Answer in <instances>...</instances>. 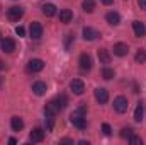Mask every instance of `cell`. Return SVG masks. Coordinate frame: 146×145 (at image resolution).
Listing matches in <instances>:
<instances>
[{"instance_id":"cell-20","label":"cell","mask_w":146,"mask_h":145,"mask_svg":"<svg viewBox=\"0 0 146 145\" xmlns=\"http://www.w3.org/2000/svg\"><path fill=\"white\" fill-rule=\"evenodd\" d=\"M143 114H145V108H143V104L139 103V104L136 106V109H134V121H136V123H141Z\"/></svg>"},{"instance_id":"cell-29","label":"cell","mask_w":146,"mask_h":145,"mask_svg":"<svg viewBox=\"0 0 146 145\" xmlns=\"http://www.w3.org/2000/svg\"><path fill=\"white\" fill-rule=\"evenodd\" d=\"M131 135H133V128H122L121 130V137L122 138H129Z\"/></svg>"},{"instance_id":"cell-25","label":"cell","mask_w":146,"mask_h":145,"mask_svg":"<svg viewBox=\"0 0 146 145\" xmlns=\"http://www.w3.org/2000/svg\"><path fill=\"white\" fill-rule=\"evenodd\" d=\"M114 70L112 68H109V67H106V68H102V77L106 79V80H110V79H114Z\"/></svg>"},{"instance_id":"cell-9","label":"cell","mask_w":146,"mask_h":145,"mask_svg":"<svg viewBox=\"0 0 146 145\" xmlns=\"http://www.w3.org/2000/svg\"><path fill=\"white\" fill-rule=\"evenodd\" d=\"M29 34L33 39H39V38L42 36V26L39 24V22H31V26H29Z\"/></svg>"},{"instance_id":"cell-16","label":"cell","mask_w":146,"mask_h":145,"mask_svg":"<svg viewBox=\"0 0 146 145\" xmlns=\"http://www.w3.org/2000/svg\"><path fill=\"white\" fill-rule=\"evenodd\" d=\"M10 126H12L14 132H21V130L24 128V121H22L19 116H12V119H10Z\"/></svg>"},{"instance_id":"cell-8","label":"cell","mask_w":146,"mask_h":145,"mask_svg":"<svg viewBox=\"0 0 146 145\" xmlns=\"http://www.w3.org/2000/svg\"><path fill=\"white\" fill-rule=\"evenodd\" d=\"M94 96H95V99H97V103H99V104H106V103L109 101V92H107L104 87H99V89H95Z\"/></svg>"},{"instance_id":"cell-4","label":"cell","mask_w":146,"mask_h":145,"mask_svg":"<svg viewBox=\"0 0 146 145\" xmlns=\"http://www.w3.org/2000/svg\"><path fill=\"white\" fill-rule=\"evenodd\" d=\"M127 108H129V103H127V99L124 97V96H119V97H115L114 99V109L117 111V113H126L127 111Z\"/></svg>"},{"instance_id":"cell-33","label":"cell","mask_w":146,"mask_h":145,"mask_svg":"<svg viewBox=\"0 0 146 145\" xmlns=\"http://www.w3.org/2000/svg\"><path fill=\"white\" fill-rule=\"evenodd\" d=\"M100 2H102V3H104V5H110V3H112V2H114V0H100Z\"/></svg>"},{"instance_id":"cell-24","label":"cell","mask_w":146,"mask_h":145,"mask_svg":"<svg viewBox=\"0 0 146 145\" xmlns=\"http://www.w3.org/2000/svg\"><path fill=\"white\" fill-rule=\"evenodd\" d=\"M134 60H136V63H145V62H146V51H145V50H138V53H136Z\"/></svg>"},{"instance_id":"cell-27","label":"cell","mask_w":146,"mask_h":145,"mask_svg":"<svg viewBox=\"0 0 146 145\" xmlns=\"http://www.w3.org/2000/svg\"><path fill=\"white\" fill-rule=\"evenodd\" d=\"M53 126H54V118H53V116H46V130L51 132Z\"/></svg>"},{"instance_id":"cell-28","label":"cell","mask_w":146,"mask_h":145,"mask_svg":"<svg viewBox=\"0 0 146 145\" xmlns=\"http://www.w3.org/2000/svg\"><path fill=\"white\" fill-rule=\"evenodd\" d=\"M127 140H129V144H134V145H143V140H141L139 137H136L134 133H133V135H131V137H129Z\"/></svg>"},{"instance_id":"cell-10","label":"cell","mask_w":146,"mask_h":145,"mask_svg":"<svg viewBox=\"0 0 146 145\" xmlns=\"http://www.w3.org/2000/svg\"><path fill=\"white\" fill-rule=\"evenodd\" d=\"M129 53V46L126 43H115L114 44V55L115 56H126Z\"/></svg>"},{"instance_id":"cell-31","label":"cell","mask_w":146,"mask_h":145,"mask_svg":"<svg viewBox=\"0 0 146 145\" xmlns=\"http://www.w3.org/2000/svg\"><path fill=\"white\" fill-rule=\"evenodd\" d=\"M15 34H17V36H19V38L26 36V29H24L22 26H17V28H15Z\"/></svg>"},{"instance_id":"cell-19","label":"cell","mask_w":146,"mask_h":145,"mask_svg":"<svg viewBox=\"0 0 146 145\" xmlns=\"http://www.w3.org/2000/svg\"><path fill=\"white\" fill-rule=\"evenodd\" d=\"M42 14H44L46 17H53V15L56 14V7H54L53 3H44V5H42Z\"/></svg>"},{"instance_id":"cell-11","label":"cell","mask_w":146,"mask_h":145,"mask_svg":"<svg viewBox=\"0 0 146 145\" xmlns=\"http://www.w3.org/2000/svg\"><path fill=\"white\" fill-rule=\"evenodd\" d=\"M133 29H134L136 38H145L146 36V26L141 21H134V22H133Z\"/></svg>"},{"instance_id":"cell-1","label":"cell","mask_w":146,"mask_h":145,"mask_svg":"<svg viewBox=\"0 0 146 145\" xmlns=\"http://www.w3.org/2000/svg\"><path fill=\"white\" fill-rule=\"evenodd\" d=\"M70 121H72L73 126L78 128V130H85V128H87V118H85L83 114H80V113H73L72 118H70Z\"/></svg>"},{"instance_id":"cell-17","label":"cell","mask_w":146,"mask_h":145,"mask_svg":"<svg viewBox=\"0 0 146 145\" xmlns=\"http://www.w3.org/2000/svg\"><path fill=\"white\" fill-rule=\"evenodd\" d=\"M46 91H48V87H46L44 82H36V84H33V92H34L36 96H42V94H46Z\"/></svg>"},{"instance_id":"cell-26","label":"cell","mask_w":146,"mask_h":145,"mask_svg":"<svg viewBox=\"0 0 146 145\" xmlns=\"http://www.w3.org/2000/svg\"><path fill=\"white\" fill-rule=\"evenodd\" d=\"M73 41H75V36H73L72 33H68V34L65 36V50H70V48H72Z\"/></svg>"},{"instance_id":"cell-23","label":"cell","mask_w":146,"mask_h":145,"mask_svg":"<svg viewBox=\"0 0 146 145\" xmlns=\"http://www.w3.org/2000/svg\"><path fill=\"white\" fill-rule=\"evenodd\" d=\"M56 114H58V109L54 108L51 103H48V104H46V108H44V116H53V118H54Z\"/></svg>"},{"instance_id":"cell-3","label":"cell","mask_w":146,"mask_h":145,"mask_svg":"<svg viewBox=\"0 0 146 145\" xmlns=\"http://www.w3.org/2000/svg\"><path fill=\"white\" fill-rule=\"evenodd\" d=\"M22 15H24V9H22V7L14 5V7H10V9L7 10V17H9V21H12V22L19 21Z\"/></svg>"},{"instance_id":"cell-35","label":"cell","mask_w":146,"mask_h":145,"mask_svg":"<svg viewBox=\"0 0 146 145\" xmlns=\"http://www.w3.org/2000/svg\"><path fill=\"white\" fill-rule=\"evenodd\" d=\"M9 144L14 145V144H17V140H15V138H9Z\"/></svg>"},{"instance_id":"cell-5","label":"cell","mask_w":146,"mask_h":145,"mask_svg":"<svg viewBox=\"0 0 146 145\" xmlns=\"http://www.w3.org/2000/svg\"><path fill=\"white\" fill-rule=\"evenodd\" d=\"M92 65H94L92 56L87 55V53H82L80 55V68H82V72H88L92 68Z\"/></svg>"},{"instance_id":"cell-34","label":"cell","mask_w":146,"mask_h":145,"mask_svg":"<svg viewBox=\"0 0 146 145\" xmlns=\"http://www.w3.org/2000/svg\"><path fill=\"white\" fill-rule=\"evenodd\" d=\"M61 144H73V142L70 140V138H63V140H61Z\"/></svg>"},{"instance_id":"cell-15","label":"cell","mask_w":146,"mask_h":145,"mask_svg":"<svg viewBox=\"0 0 146 145\" xmlns=\"http://www.w3.org/2000/svg\"><path fill=\"white\" fill-rule=\"evenodd\" d=\"M106 21L109 22L110 26H117V24L121 22V15H119L117 12H107V14H106Z\"/></svg>"},{"instance_id":"cell-2","label":"cell","mask_w":146,"mask_h":145,"mask_svg":"<svg viewBox=\"0 0 146 145\" xmlns=\"http://www.w3.org/2000/svg\"><path fill=\"white\" fill-rule=\"evenodd\" d=\"M27 72L31 73H36V72H41L42 68H44V62L41 60V58H33V60H29L27 62Z\"/></svg>"},{"instance_id":"cell-14","label":"cell","mask_w":146,"mask_h":145,"mask_svg":"<svg viewBox=\"0 0 146 145\" xmlns=\"http://www.w3.org/2000/svg\"><path fill=\"white\" fill-rule=\"evenodd\" d=\"M29 138H31V142H34V144H39V142H42V140H44V132H42L41 128H34V130L31 132Z\"/></svg>"},{"instance_id":"cell-32","label":"cell","mask_w":146,"mask_h":145,"mask_svg":"<svg viewBox=\"0 0 146 145\" xmlns=\"http://www.w3.org/2000/svg\"><path fill=\"white\" fill-rule=\"evenodd\" d=\"M138 5H139L141 9H145V10H146V0H138Z\"/></svg>"},{"instance_id":"cell-30","label":"cell","mask_w":146,"mask_h":145,"mask_svg":"<svg viewBox=\"0 0 146 145\" xmlns=\"http://www.w3.org/2000/svg\"><path fill=\"white\" fill-rule=\"evenodd\" d=\"M102 132H104V135H110L112 133V128H110L109 123H104L102 125Z\"/></svg>"},{"instance_id":"cell-6","label":"cell","mask_w":146,"mask_h":145,"mask_svg":"<svg viewBox=\"0 0 146 145\" xmlns=\"http://www.w3.org/2000/svg\"><path fill=\"white\" fill-rule=\"evenodd\" d=\"M70 89H72L73 94H76V96H82V94L85 92V84H83L80 79H73L72 82H70Z\"/></svg>"},{"instance_id":"cell-12","label":"cell","mask_w":146,"mask_h":145,"mask_svg":"<svg viewBox=\"0 0 146 145\" xmlns=\"http://www.w3.org/2000/svg\"><path fill=\"white\" fill-rule=\"evenodd\" d=\"M14 50H15V41H14V39H10V38L2 39V51H5V53H12Z\"/></svg>"},{"instance_id":"cell-13","label":"cell","mask_w":146,"mask_h":145,"mask_svg":"<svg viewBox=\"0 0 146 145\" xmlns=\"http://www.w3.org/2000/svg\"><path fill=\"white\" fill-rule=\"evenodd\" d=\"M82 34H83V39H85V41H94L95 38L100 36V34H99L95 29H92V28H83Z\"/></svg>"},{"instance_id":"cell-7","label":"cell","mask_w":146,"mask_h":145,"mask_svg":"<svg viewBox=\"0 0 146 145\" xmlns=\"http://www.w3.org/2000/svg\"><path fill=\"white\" fill-rule=\"evenodd\" d=\"M51 104L58 109V113H60V111H63V109L66 108V104H68V99H66V96H65V94H60V96H56V97L51 101Z\"/></svg>"},{"instance_id":"cell-36","label":"cell","mask_w":146,"mask_h":145,"mask_svg":"<svg viewBox=\"0 0 146 145\" xmlns=\"http://www.w3.org/2000/svg\"><path fill=\"white\" fill-rule=\"evenodd\" d=\"M3 67H5V65H3V62H2V60H0V72H2V70H3Z\"/></svg>"},{"instance_id":"cell-21","label":"cell","mask_w":146,"mask_h":145,"mask_svg":"<svg viewBox=\"0 0 146 145\" xmlns=\"http://www.w3.org/2000/svg\"><path fill=\"white\" fill-rule=\"evenodd\" d=\"M82 9H83L85 12L92 14V12L95 10V2H94V0H83V2H82Z\"/></svg>"},{"instance_id":"cell-18","label":"cell","mask_w":146,"mask_h":145,"mask_svg":"<svg viewBox=\"0 0 146 145\" xmlns=\"http://www.w3.org/2000/svg\"><path fill=\"white\" fill-rule=\"evenodd\" d=\"M72 19H73V12L70 9H63V10L60 12V21H61V22L68 24V22H72Z\"/></svg>"},{"instance_id":"cell-22","label":"cell","mask_w":146,"mask_h":145,"mask_svg":"<svg viewBox=\"0 0 146 145\" xmlns=\"http://www.w3.org/2000/svg\"><path fill=\"white\" fill-rule=\"evenodd\" d=\"M99 60H100V63H110V55L107 50H99Z\"/></svg>"}]
</instances>
